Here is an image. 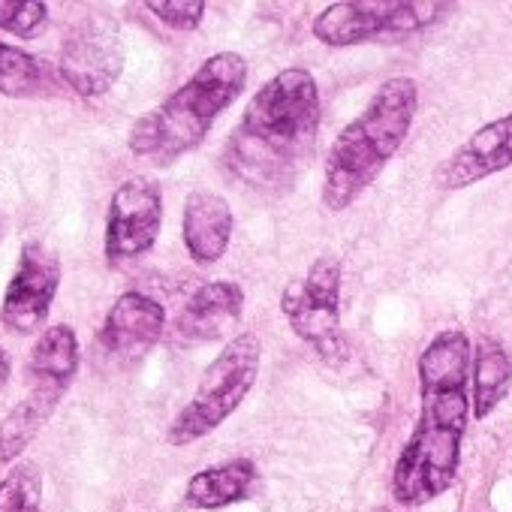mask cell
<instances>
[{
    "instance_id": "obj_22",
    "label": "cell",
    "mask_w": 512,
    "mask_h": 512,
    "mask_svg": "<svg viewBox=\"0 0 512 512\" xmlns=\"http://www.w3.org/2000/svg\"><path fill=\"white\" fill-rule=\"evenodd\" d=\"M163 25L175 28V31H196L205 19V4L202 0H184V4H178V0H172V4H166V0H148L145 4Z\"/></svg>"
},
{
    "instance_id": "obj_3",
    "label": "cell",
    "mask_w": 512,
    "mask_h": 512,
    "mask_svg": "<svg viewBox=\"0 0 512 512\" xmlns=\"http://www.w3.org/2000/svg\"><path fill=\"white\" fill-rule=\"evenodd\" d=\"M419 109V88L407 76L383 82L368 106L338 133L323 169V205L350 208L404 145Z\"/></svg>"
},
{
    "instance_id": "obj_14",
    "label": "cell",
    "mask_w": 512,
    "mask_h": 512,
    "mask_svg": "<svg viewBox=\"0 0 512 512\" xmlns=\"http://www.w3.org/2000/svg\"><path fill=\"white\" fill-rule=\"evenodd\" d=\"M244 314V290L235 281L202 284L181 308L175 329L187 341H217L229 335Z\"/></svg>"
},
{
    "instance_id": "obj_19",
    "label": "cell",
    "mask_w": 512,
    "mask_h": 512,
    "mask_svg": "<svg viewBox=\"0 0 512 512\" xmlns=\"http://www.w3.org/2000/svg\"><path fill=\"white\" fill-rule=\"evenodd\" d=\"M52 70L43 58L28 55L10 43H0V94L7 97H34L52 88Z\"/></svg>"
},
{
    "instance_id": "obj_17",
    "label": "cell",
    "mask_w": 512,
    "mask_h": 512,
    "mask_svg": "<svg viewBox=\"0 0 512 512\" xmlns=\"http://www.w3.org/2000/svg\"><path fill=\"white\" fill-rule=\"evenodd\" d=\"M512 383V359L494 338H479L473 347L470 362V401H473V419H485L494 413V407L503 401L506 389Z\"/></svg>"
},
{
    "instance_id": "obj_21",
    "label": "cell",
    "mask_w": 512,
    "mask_h": 512,
    "mask_svg": "<svg viewBox=\"0 0 512 512\" xmlns=\"http://www.w3.org/2000/svg\"><path fill=\"white\" fill-rule=\"evenodd\" d=\"M49 19V7L40 4V0H31V4H13V0H0V28L13 37L31 40Z\"/></svg>"
},
{
    "instance_id": "obj_15",
    "label": "cell",
    "mask_w": 512,
    "mask_h": 512,
    "mask_svg": "<svg viewBox=\"0 0 512 512\" xmlns=\"http://www.w3.org/2000/svg\"><path fill=\"white\" fill-rule=\"evenodd\" d=\"M79 368V341L70 326H52L40 335V341L31 350L28 374L34 383V392H43L55 401L64 398Z\"/></svg>"
},
{
    "instance_id": "obj_5",
    "label": "cell",
    "mask_w": 512,
    "mask_h": 512,
    "mask_svg": "<svg viewBox=\"0 0 512 512\" xmlns=\"http://www.w3.org/2000/svg\"><path fill=\"white\" fill-rule=\"evenodd\" d=\"M263 344L253 332H238L226 341L220 356L202 371L193 398L169 422L166 440L172 446H187L220 428L250 395L260 377Z\"/></svg>"
},
{
    "instance_id": "obj_16",
    "label": "cell",
    "mask_w": 512,
    "mask_h": 512,
    "mask_svg": "<svg viewBox=\"0 0 512 512\" xmlns=\"http://www.w3.org/2000/svg\"><path fill=\"white\" fill-rule=\"evenodd\" d=\"M256 476L260 473H256V464L250 458H232L193 473L184 488V500L193 509H223L250 497Z\"/></svg>"
},
{
    "instance_id": "obj_10",
    "label": "cell",
    "mask_w": 512,
    "mask_h": 512,
    "mask_svg": "<svg viewBox=\"0 0 512 512\" xmlns=\"http://www.w3.org/2000/svg\"><path fill=\"white\" fill-rule=\"evenodd\" d=\"M61 284V263L43 241H28L22 247L19 269L7 287L0 320L13 332H37L52 308Z\"/></svg>"
},
{
    "instance_id": "obj_23",
    "label": "cell",
    "mask_w": 512,
    "mask_h": 512,
    "mask_svg": "<svg viewBox=\"0 0 512 512\" xmlns=\"http://www.w3.org/2000/svg\"><path fill=\"white\" fill-rule=\"evenodd\" d=\"M7 377H10V353L0 347V386L7 383Z\"/></svg>"
},
{
    "instance_id": "obj_13",
    "label": "cell",
    "mask_w": 512,
    "mask_h": 512,
    "mask_svg": "<svg viewBox=\"0 0 512 512\" xmlns=\"http://www.w3.org/2000/svg\"><path fill=\"white\" fill-rule=\"evenodd\" d=\"M181 238L199 266L220 263L232 241V208L214 190H193L181 214Z\"/></svg>"
},
{
    "instance_id": "obj_11",
    "label": "cell",
    "mask_w": 512,
    "mask_h": 512,
    "mask_svg": "<svg viewBox=\"0 0 512 512\" xmlns=\"http://www.w3.org/2000/svg\"><path fill=\"white\" fill-rule=\"evenodd\" d=\"M509 166H512V112L479 127L470 139H464L434 169V184L440 190H464Z\"/></svg>"
},
{
    "instance_id": "obj_2",
    "label": "cell",
    "mask_w": 512,
    "mask_h": 512,
    "mask_svg": "<svg viewBox=\"0 0 512 512\" xmlns=\"http://www.w3.org/2000/svg\"><path fill=\"white\" fill-rule=\"evenodd\" d=\"M320 133V88L302 67H287L256 91L229 133L220 166L247 187H278L299 175Z\"/></svg>"
},
{
    "instance_id": "obj_1",
    "label": "cell",
    "mask_w": 512,
    "mask_h": 512,
    "mask_svg": "<svg viewBox=\"0 0 512 512\" xmlns=\"http://www.w3.org/2000/svg\"><path fill=\"white\" fill-rule=\"evenodd\" d=\"M470 362L473 347L464 329L437 332L419 353V419L392 470V494L404 506L431 503L458 476L473 410Z\"/></svg>"
},
{
    "instance_id": "obj_18",
    "label": "cell",
    "mask_w": 512,
    "mask_h": 512,
    "mask_svg": "<svg viewBox=\"0 0 512 512\" xmlns=\"http://www.w3.org/2000/svg\"><path fill=\"white\" fill-rule=\"evenodd\" d=\"M55 407H58L55 398L43 392H31L4 422H0V464L16 461L31 446V440L40 434V428L46 425Z\"/></svg>"
},
{
    "instance_id": "obj_9",
    "label": "cell",
    "mask_w": 512,
    "mask_h": 512,
    "mask_svg": "<svg viewBox=\"0 0 512 512\" xmlns=\"http://www.w3.org/2000/svg\"><path fill=\"white\" fill-rule=\"evenodd\" d=\"M163 226V193L151 178H127L109 199L106 256L109 263L136 260L148 253Z\"/></svg>"
},
{
    "instance_id": "obj_20",
    "label": "cell",
    "mask_w": 512,
    "mask_h": 512,
    "mask_svg": "<svg viewBox=\"0 0 512 512\" xmlns=\"http://www.w3.org/2000/svg\"><path fill=\"white\" fill-rule=\"evenodd\" d=\"M43 509V470L19 461L0 479V512H40Z\"/></svg>"
},
{
    "instance_id": "obj_6",
    "label": "cell",
    "mask_w": 512,
    "mask_h": 512,
    "mask_svg": "<svg viewBox=\"0 0 512 512\" xmlns=\"http://www.w3.org/2000/svg\"><path fill=\"white\" fill-rule=\"evenodd\" d=\"M446 4L434 0H341L329 4L311 25L326 46L344 49L377 40H401L431 28Z\"/></svg>"
},
{
    "instance_id": "obj_4",
    "label": "cell",
    "mask_w": 512,
    "mask_h": 512,
    "mask_svg": "<svg viewBox=\"0 0 512 512\" xmlns=\"http://www.w3.org/2000/svg\"><path fill=\"white\" fill-rule=\"evenodd\" d=\"M247 61L235 52L211 55L178 91L130 127V151L154 166H169L190 154L214 121L244 94Z\"/></svg>"
},
{
    "instance_id": "obj_12",
    "label": "cell",
    "mask_w": 512,
    "mask_h": 512,
    "mask_svg": "<svg viewBox=\"0 0 512 512\" xmlns=\"http://www.w3.org/2000/svg\"><path fill=\"white\" fill-rule=\"evenodd\" d=\"M166 329V311L145 293H124L106 314L100 329V344L106 353L121 359H139L148 353Z\"/></svg>"
},
{
    "instance_id": "obj_8",
    "label": "cell",
    "mask_w": 512,
    "mask_h": 512,
    "mask_svg": "<svg viewBox=\"0 0 512 512\" xmlns=\"http://www.w3.org/2000/svg\"><path fill=\"white\" fill-rule=\"evenodd\" d=\"M124 70V46L118 25L103 16H85L61 49V79L82 97L106 94Z\"/></svg>"
},
{
    "instance_id": "obj_7",
    "label": "cell",
    "mask_w": 512,
    "mask_h": 512,
    "mask_svg": "<svg viewBox=\"0 0 512 512\" xmlns=\"http://www.w3.org/2000/svg\"><path fill=\"white\" fill-rule=\"evenodd\" d=\"M341 281L344 266L338 256H317L305 278L290 281L281 293V311L290 329L326 362L347 359V341L341 332Z\"/></svg>"
}]
</instances>
